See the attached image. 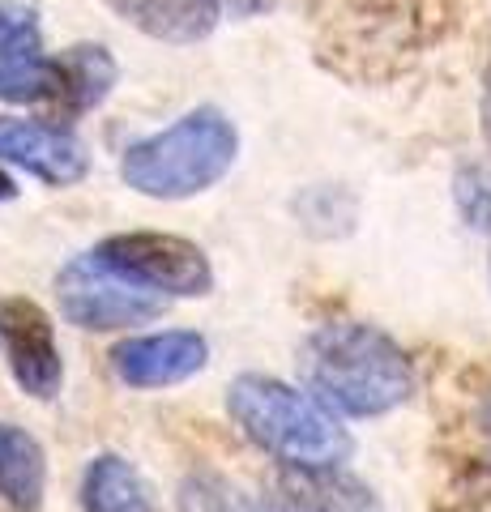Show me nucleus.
Here are the masks:
<instances>
[{
  "instance_id": "obj_2",
  "label": "nucleus",
  "mask_w": 491,
  "mask_h": 512,
  "mask_svg": "<svg viewBox=\"0 0 491 512\" xmlns=\"http://www.w3.org/2000/svg\"><path fill=\"white\" fill-rule=\"evenodd\" d=\"M227 410L235 427L261 453L274 457L278 466L325 470V466H346L355 453V440L338 423V414L316 393L295 389V384L278 376H261V372L235 376L227 389Z\"/></svg>"
},
{
  "instance_id": "obj_18",
  "label": "nucleus",
  "mask_w": 491,
  "mask_h": 512,
  "mask_svg": "<svg viewBox=\"0 0 491 512\" xmlns=\"http://www.w3.org/2000/svg\"><path fill=\"white\" fill-rule=\"evenodd\" d=\"M483 133L491 141V64H487V73H483Z\"/></svg>"
},
{
  "instance_id": "obj_14",
  "label": "nucleus",
  "mask_w": 491,
  "mask_h": 512,
  "mask_svg": "<svg viewBox=\"0 0 491 512\" xmlns=\"http://www.w3.org/2000/svg\"><path fill=\"white\" fill-rule=\"evenodd\" d=\"M56 69H60V103L69 111H94L107 103V94L116 90V60L103 43H73L56 56Z\"/></svg>"
},
{
  "instance_id": "obj_15",
  "label": "nucleus",
  "mask_w": 491,
  "mask_h": 512,
  "mask_svg": "<svg viewBox=\"0 0 491 512\" xmlns=\"http://www.w3.org/2000/svg\"><path fill=\"white\" fill-rule=\"evenodd\" d=\"M176 508L180 512H269L265 504H257L252 495H244L227 474H218V470L184 474Z\"/></svg>"
},
{
  "instance_id": "obj_6",
  "label": "nucleus",
  "mask_w": 491,
  "mask_h": 512,
  "mask_svg": "<svg viewBox=\"0 0 491 512\" xmlns=\"http://www.w3.org/2000/svg\"><path fill=\"white\" fill-rule=\"evenodd\" d=\"M0 359H5L13 384L35 402H52L65 384V355L56 342V325L26 295L0 299Z\"/></svg>"
},
{
  "instance_id": "obj_7",
  "label": "nucleus",
  "mask_w": 491,
  "mask_h": 512,
  "mask_svg": "<svg viewBox=\"0 0 491 512\" xmlns=\"http://www.w3.org/2000/svg\"><path fill=\"white\" fill-rule=\"evenodd\" d=\"M0 99L47 103L60 99L56 56L43 52L39 13L22 0H0Z\"/></svg>"
},
{
  "instance_id": "obj_13",
  "label": "nucleus",
  "mask_w": 491,
  "mask_h": 512,
  "mask_svg": "<svg viewBox=\"0 0 491 512\" xmlns=\"http://www.w3.org/2000/svg\"><path fill=\"white\" fill-rule=\"evenodd\" d=\"M47 491V457L30 431L0 423V500L18 512H39Z\"/></svg>"
},
{
  "instance_id": "obj_5",
  "label": "nucleus",
  "mask_w": 491,
  "mask_h": 512,
  "mask_svg": "<svg viewBox=\"0 0 491 512\" xmlns=\"http://www.w3.org/2000/svg\"><path fill=\"white\" fill-rule=\"evenodd\" d=\"M107 265L129 282L146 286L167 299H201L214 291V265L201 244L167 231H120L107 235L99 248Z\"/></svg>"
},
{
  "instance_id": "obj_16",
  "label": "nucleus",
  "mask_w": 491,
  "mask_h": 512,
  "mask_svg": "<svg viewBox=\"0 0 491 512\" xmlns=\"http://www.w3.org/2000/svg\"><path fill=\"white\" fill-rule=\"evenodd\" d=\"M453 197H457V210H462V218L470 222V227L491 235V167L457 171Z\"/></svg>"
},
{
  "instance_id": "obj_3",
  "label": "nucleus",
  "mask_w": 491,
  "mask_h": 512,
  "mask_svg": "<svg viewBox=\"0 0 491 512\" xmlns=\"http://www.w3.org/2000/svg\"><path fill=\"white\" fill-rule=\"evenodd\" d=\"M240 158V128L227 111L193 107L176 124L137 137L120 154V180L150 201H188L210 192Z\"/></svg>"
},
{
  "instance_id": "obj_10",
  "label": "nucleus",
  "mask_w": 491,
  "mask_h": 512,
  "mask_svg": "<svg viewBox=\"0 0 491 512\" xmlns=\"http://www.w3.org/2000/svg\"><path fill=\"white\" fill-rule=\"evenodd\" d=\"M269 512H385L380 495L359 474L342 466L325 470H295L282 466L265 483Z\"/></svg>"
},
{
  "instance_id": "obj_1",
  "label": "nucleus",
  "mask_w": 491,
  "mask_h": 512,
  "mask_svg": "<svg viewBox=\"0 0 491 512\" xmlns=\"http://www.w3.org/2000/svg\"><path fill=\"white\" fill-rule=\"evenodd\" d=\"M308 393L346 419H380L415 397V363L385 329L363 320H329L304 342Z\"/></svg>"
},
{
  "instance_id": "obj_8",
  "label": "nucleus",
  "mask_w": 491,
  "mask_h": 512,
  "mask_svg": "<svg viewBox=\"0 0 491 512\" xmlns=\"http://www.w3.org/2000/svg\"><path fill=\"white\" fill-rule=\"evenodd\" d=\"M0 158L13 167H26L35 180L65 188L86 180L90 171V150L86 141L65 124H47V120H18V116H0Z\"/></svg>"
},
{
  "instance_id": "obj_4",
  "label": "nucleus",
  "mask_w": 491,
  "mask_h": 512,
  "mask_svg": "<svg viewBox=\"0 0 491 512\" xmlns=\"http://www.w3.org/2000/svg\"><path fill=\"white\" fill-rule=\"evenodd\" d=\"M56 303L69 325L86 333H116L129 325H150L167 312V295L129 282L99 252H82L56 274Z\"/></svg>"
},
{
  "instance_id": "obj_9",
  "label": "nucleus",
  "mask_w": 491,
  "mask_h": 512,
  "mask_svg": "<svg viewBox=\"0 0 491 512\" xmlns=\"http://www.w3.org/2000/svg\"><path fill=\"white\" fill-rule=\"evenodd\" d=\"M210 363V342L197 329H163L146 338H124L112 350V372L129 389H171L193 380Z\"/></svg>"
},
{
  "instance_id": "obj_11",
  "label": "nucleus",
  "mask_w": 491,
  "mask_h": 512,
  "mask_svg": "<svg viewBox=\"0 0 491 512\" xmlns=\"http://www.w3.org/2000/svg\"><path fill=\"white\" fill-rule=\"evenodd\" d=\"M107 9L158 43H197L214 30L218 0H107Z\"/></svg>"
},
{
  "instance_id": "obj_12",
  "label": "nucleus",
  "mask_w": 491,
  "mask_h": 512,
  "mask_svg": "<svg viewBox=\"0 0 491 512\" xmlns=\"http://www.w3.org/2000/svg\"><path fill=\"white\" fill-rule=\"evenodd\" d=\"M82 508L86 512H158L150 478L129 457L99 453L82 470Z\"/></svg>"
},
{
  "instance_id": "obj_19",
  "label": "nucleus",
  "mask_w": 491,
  "mask_h": 512,
  "mask_svg": "<svg viewBox=\"0 0 491 512\" xmlns=\"http://www.w3.org/2000/svg\"><path fill=\"white\" fill-rule=\"evenodd\" d=\"M13 197H18V180L9 171H0V201H13Z\"/></svg>"
},
{
  "instance_id": "obj_17",
  "label": "nucleus",
  "mask_w": 491,
  "mask_h": 512,
  "mask_svg": "<svg viewBox=\"0 0 491 512\" xmlns=\"http://www.w3.org/2000/svg\"><path fill=\"white\" fill-rule=\"evenodd\" d=\"M265 9H274V0H218L223 18H257Z\"/></svg>"
}]
</instances>
